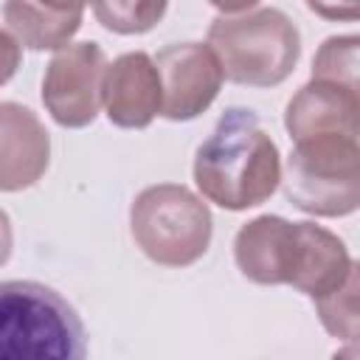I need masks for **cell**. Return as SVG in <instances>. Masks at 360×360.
Here are the masks:
<instances>
[{
  "label": "cell",
  "mask_w": 360,
  "mask_h": 360,
  "mask_svg": "<svg viewBox=\"0 0 360 360\" xmlns=\"http://www.w3.org/2000/svg\"><path fill=\"white\" fill-rule=\"evenodd\" d=\"M239 273L253 284H290L318 298L340 287L354 270L346 245L315 222H290L278 214H262L245 222L233 239Z\"/></svg>",
  "instance_id": "6da1fadb"
},
{
  "label": "cell",
  "mask_w": 360,
  "mask_h": 360,
  "mask_svg": "<svg viewBox=\"0 0 360 360\" xmlns=\"http://www.w3.org/2000/svg\"><path fill=\"white\" fill-rule=\"evenodd\" d=\"M194 183L208 202L225 211H248L270 200L281 183V155L250 110H225L197 146Z\"/></svg>",
  "instance_id": "7a4b0ae2"
},
{
  "label": "cell",
  "mask_w": 360,
  "mask_h": 360,
  "mask_svg": "<svg viewBox=\"0 0 360 360\" xmlns=\"http://www.w3.org/2000/svg\"><path fill=\"white\" fill-rule=\"evenodd\" d=\"M79 312L48 284L0 281V360H82Z\"/></svg>",
  "instance_id": "3957f363"
},
{
  "label": "cell",
  "mask_w": 360,
  "mask_h": 360,
  "mask_svg": "<svg viewBox=\"0 0 360 360\" xmlns=\"http://www.w3.org/2000/svg\"><path fill=\"white\" fill-rule=\"evenodd\" d=\"M205 45L214 51L222 76L245 87L281 84L301 56V34L278 8L219 14L208 25Z\"/></svg>",
  "instance_id": "277c9868"
},
{
  "label": "cell",
  "mask_w": 360,
  "mask_h": 360,
  "mask_svg": "<svg viewBox=\"0 0 360 360\" xmlns=\"http://www.w3.org/2000/svg\"><path fill=\"white\" fill-rule=\"evenodd\" d=\"M129 231L141 253L163 267H188L211 245L214 219L202 197L177 183L146 186L129 208Z\"/></svg>",
  "instance_id": "5b68a950"
},
{
  "label": "cell",
  "mask_w": 360,
  "mask_h": 360,
  "mask_svg": "<svg viewBox=\"0 0 360 360\" xmlns=\"http://www.w3.org/2000/svg\"><path fill=\"white\" fill-rule=\"evenodd\" d=\"M284 197L312 217H349L360 208V149L354 135L295 141L284 169Z\"/></svg>",
  "instance_id": "8992f818"
},
{
  "label": "cell",
  "mask_w": 360,
  "mask_h": 360,
  "mask_svg": "<svg viewBox=\"0 0 360 360\" xmlns=\"http://www.w3.org/2000/svg\"><path fill=\"white\" fill-rule=\"evenodd\" d=\"M107 56L98 42H68L53 51L42 76V104L65 129L90 127L101 107Z\"/></svg>",
  "instance_id": "52a82bcc"
},
{
  "label": "cell",
  "mask_w": 360,
  "mask_h": 360,
  "mask_svg": "<svg viewBox=\"0 0 360 360\" xmlns=\"http://www.w3.org/2000/svg\"><path fill=\"white\" fill-rule=\"evenodd\" d=\"M160 76V115L191 121L202 115L222 90V68L202 42H177L155 56Z\"/></svg>",
  "instance_id": "ba28073f"
},
{
  "label": "cell",
  "mask_w": 360,
  "mask_h": 360,
  "mask_svg": "<svg viewBox=\"0 0 360 360\" xmlns=\"http://www.w3.org/2000/svg\"><path fill=\"white\" fill-rule=\"evenodd\" d=\"M101 104L110 124L121 129H146L160 115V76L155 59L143 51H129L107 62Z\"/></svg>",
  "instance_id": "9c48e42d"
},
{
  "label": "cell",
  "mask_w": 360,
  "mask_h": 360,
  "mask_svg": "<svg viewBox=\"0 0 360 360\" xmlns=\"http://www.w3.org/2000/svg\"><path fill=\"white\" fill-rule=\"evenodd\" d=\"M51 163V135L28 107L0 101V191L31 188Z\"/></svg>",
  "instance_id": "30bf717a"
},
{
  "label": "cell",
  "mask_w": 360,
  "mask_h": 360,
  "mask_svg": "<svg viewBox=\"0 0 360 360\" xmlns=\"http://www.w3.org/2000/svg\"><path fill=\"white\" fill-rule=\"evenodd\" d=\"M360 93L343 84L309 79L287 104L284 127L295 141L315 135H354L357 138Z\"/></svg>",
  "instance_id": "8fae6325"
},
{
  "label": "cell",
  "mask_w": 360,
  "mask_h": 360,
  "mask_svg": "<svg viewBox=\"0 0 360 360\" xmlns=\"http://www.w3.org/2000/svg\"><path fill=\"white\" fill-rule=\"evenodd\" d=\"M82 8H59L45 0H6L3 20L11 37L31 51H56L82 28Z\"/></svg>",
  "instance_id": "7c38bea8"
},
{
  "label": "cell",
  "mask_w": 360,
  "mask_h": 360,
  "mask_svg": "<svg viewBox=\"0 0 360 360\" xmlns=\"http://www.w3.org/2000/svg\"><path fill=\"white\" fill-rule=\"evenodd\" d=\"M169 8V0H93L96 20L121 37L152 31Z\"/></svg>",
  "instance_id": "4fadbf2b"
},
{
  "label": "cell",
  "mask_w": 360,
  "mask_h": 360,
  "mask_svg": "<svg viewBox=\"0 0 360 360\" xmlns=\"http://www.w3.org/2000/svg\"><path fill=\"white\" fill-rule=\"evenodd\" d=\"M312 304H315V312H318L323 329L332 338H338L349 346L357 343V270L340 287L329 290L321 298H312Z\"/></svg>",
  "instance_id": "5bb4252c"
},
{
  "label": "cell",
  "mask_w": 360,
  "mask_h": 360,
  "mask_svg": "<svg viewBox=\"0 0 360 360\" xmlns=\"http://www.w3.org/2000/svg\"><path fill=\"white\" fill-rule=\"evenodd\" d=\"M357 51H360V39L354 34L323 39V45L312 59V79L357 90V68H360Z\"/></svg>",
  "instance_id": "9a60e30c"
},
{
  "label": "cell",
  "mask_w": 360,
  "mask_h": 360,
  "mask_svg": "<svg viewBox=\"0 0 360 360\" xmlns=\"http://www.w3.org/2000/svg\"><path fill=\"white\" fill-rule=\"evenodd\" d=\"M307 8L323 20L354 22L360 14V0H307Z\"/></svg>",
  "instance_id": "2e32d148"
},
{
  "label": "cell",
  "mask_w": 360,
  "mask_h": 360,
  "mask_svg": "<svg viewBox=\"0 0 360 360\" xmlns=\"http://www.w3.org/2000/svg\"><path fill=\"white\" fill-rule=\"evenodd\" d=\"M22 62V45L11 37V31L0 28V87L14 79Z\"/></svg>",
  "instance_id": "e0dca14e"
},
{
  "label": "cell",
  "mask_w": 360,
  "mask_h": 360,
  "mask_svg": "<svg viewBox=\"0 0 360 360\" xmlns=\"http://www.w3.org/2000/svg\"><path fill=\"white\" fill-rule=\"evenodd\" d=\"M11 248H14V231H11V219H8V214L0 208V267L8 262Z\"/></svg>",
  "instance_id": "ac0fdd59"
},
{
  "label": "cell",
  "mask_w": 360,
  "mask_h": 360,
  "mask_svg": "<svg viewBox=\"0 0 360 360\" xmlns=\"http://www.w3.org/2000/svg\"><path fill=\"white\" fill-rule=\"evenodd\" d=\"M217 11H222V14H242V11H250V8H256L262 0H208Z\"/></svg>",
  "instance_id": "d6986e66"
},
{
  "label": "cell",
  "mask_w": 360,
  "mask_h": 360,
  "mask_svg": "<svg viewBox=\"0 0 360 360\" xmlns=\"http://www.w3.org/2000/svg\"><path fill=\"white\" fill-rule=\"evenodd\" d=\"M45 3L59 6V8H82V11H84V6L93 3V0H45Z\"/></svg>",
  "instance_id": "ffe728a7"
}]
</instances>
